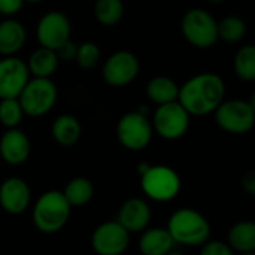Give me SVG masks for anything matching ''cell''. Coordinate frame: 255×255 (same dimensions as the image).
I'll use <instances>...</instances> for the list:
<instances>
[{
    "label": "cell",
    "mask_w": 255,
    "mask_h": 255,
    "mask_svg": "<svg viewBox=\"0 0 255 255\" xmlns=\"http://www.w3.org/2000/svg\"><path fill=\"white\" fill-rule=\"evenodd\" d=\"M209 1H212V3H223V1H227V0H209Z\"/></svg>",
    "instance_id": "34"
},
{
    "label": "cell",
    "mask_w": 255,
    "mask_h": 255,
    "mask_svg": "<svg viewBox=\"0 0 255 255\" xmlns=\"http://www.w3.org/2000/svg\"><path fill=\"white\" fill-rule=\"evenodd\" d=\"M178 94H179L178 84L167 76H155L146 85V96L157 106L176 102Z\"/></svg>",
    "instance_id": "22"
},
{
    "label": "cell",
    "mask_w": 255,
    "mask_h": 255,
    "mask_svg": "<svg viewBox=\"0 0 255 255\" xmlns=\"http://www.w3.org/2000/svg\"><path fill=\"white\" fill-rule=\"evenodd\" d=\"M76 63L79 64V67L88 70L97 66L99 60H100V48L97 43L94 42H84L78 46L76 49V57H75Z\"/></svg>",
    "instance_id": "28"
},
{
    "label": "cell",
    "mask_w": 255,
    "mask_h": 255,
    "mask_svg": "<svg viewBox=\"0 0 255 255\" xmlns=\"http://www.w3.org/2000/svg\"><path fill=\"white\" fill-rule=\"evenodd\" d=\"M94 16L99 24L105 27L117 25L124 16L123 0H96L94 1Z\"/></svg>",
    "instance_id": "24"
},
{
    "label": "cell",
    "mask_w": 255,
    "mask_h": 255,
    "mask_svg": "<svg viewBox=\"0 0 255 255\" xmlns=\"http://www.w3.org/2000/svg\"><path fill=\"white\" fill-rule=\"evenodd\" d=\"M24 112L18 99L0 100V124L6 128H16L22 121Z\"/></svg>",
    "instance_id": "27"
},
{
    "label": "cell",
    "mask_w": 255,
    "mask_h": 255,
    "mask_svg": "<svg viewBox=\"0 0 255 255\" xmlns=\"http://www.w3.org/2000/svg\"><path fill=\"white\" fill-rule=\"evenodd\" d=\"M31 152V143L28 136L16 128H7L0 137V160L9 166L24 164Z\"/></svg>",
    "instance_id": "16"
},
{
    "label": "cell",
    "mask_w": 255,
    "mask_h": 255,
    "mask_svg": "<svg viewBox=\"0 0 255 255\" xmlns=\"http://www.w3.org/2000/svg\"><path fill=\"white\" fill-rule=\"evenodd\" d=\"M82 134L81 123L70 114L58 115L51 126V136L60 146H73Z\"/></svg>",
    "instance_id": "19"
},
{
    "label": "cell",
    "mask_w": 255,
    "mask_h": 255,
    "mask_svg": "<svg viewBox=\"0 0 255 255\" xmlns=\"http://www.w3.org/2000/svg\"><path fill=\"white\" fill-rule=\"evenodd\" d=\"M24 1H28V3H39V1H42V0H24Z\"/></svg>",
    "instance_id": "35"
},
{
    "label": "cell",
    "mask_w": 255,
    "mask_h": 255,
    "mask_svg": "<svg viewBox=\"0 0 255 255\" xmlns=\"http://www.w3.org/2000/svg\"><path fill=\"white\" fill-rule=\"evenodd\" d=\"M72 206L66 200L63 191H45L34 203L31 220L34 227L45 235L58 233L69 221Z\"/></svg>",
    "instance_id": "3"
},
{
    "label": "cell",
    "mask_w": 255,
    "mask_h": 255,
    "mask_svg": "<svg viewBox=\"0 0 255 255\" xmlns=\"http://www.w3.org/2000/svg\"><path fill=\"white\" fill-rule=\"evenodd\" d=\"M166 255H185L182 254V253H179V251H175V250H172V251H169Z\"/></svg>",
    "instance_id": "33"
},
{
    "label": "cell",
    "mask_w": 255,
    "mask_h": 255,
    "mask_svg": "<svg viewBox=\"0 0 255 255\" xmlns=\"http://www.w3.org/2000/svg\"><path fill=\"white\" fill-rule=\"evenodd\" d=\"M24 0H0V15L3 16H13L22 9Z\"/></svg>",
    "instance_id": "30"
},
{
    "label": "cell",
    "mask_w": 255,
    "mask_h": 255,
    "mask_svg": "<svg viewBox=\"0 0 255 255\" xmlns=\"http://www.w3.org/2000/svg\"><path fill=\"white\" fill-rule=\"evenodd\" d=\"M200 255H235V251L221 241H208L202 245Z\"/></svg>",
    "instance_id": "29"
},
{
    "label": "cell",
    "mask_w": 255,
    "mask_h": 255,
    "mask_svg": "<svg viewBox=\"0 0 255 255\" xmlns=\"http://www.w3.org/2000/svg\"><path fill=\"white\" fill-rule=\"evenodd\" d=\"M58 63L60 58L54 49L40 46L31 52L27 61V67H28V73L33 78H51L57 72Z\"/></svg>",
    "instance_id": "20"
},
{
    "label": "cell",
    "mask_w": 255,
    "mask_h": 255,
    "mask_svg": "<svg viewBox=\"0 0 255 255\" xmlns=\"http://www.w3.org/2000/svg\"><path fill=\"white\" fill-rule=\"evenodd\" d=\"M235 73L239 79L251 82L255 79V46L244 45L235 55Z\"/></svg>",
    "instance_id": "25"
},
{
    "label": "cell",
    "mask_w": 255,
    "mask_h": 255,
    "mask_svg": "<svg viewBox=\"0 0 255 255\" xmlns=\"http://www.w3.org/2000/svg\"><path fill=\"white\" fill-rule=\"evenodd\" d=\"M181 31L190 45L199 49H208L218 40V21L208 10L193 7L184 13Z\"/></svg>",
    "instance_id": "4"
},
{
    "label": "cell",
    "mask_w": 255,
    "mask_h": 255,
    "mask_svg": "<svg viewBox=\"0 0 255 255\" xmlns=\"http://www.w3.org/2000/svg\"><path fill=\"white\" fill-rule=\"evenodd\" d=\"M151 217L152 212L149 203L140 197H131L120 206L115 221L120 223L131 235L142 233L145 229H148Z\"/></svg>",
    "instance_id": "15"
},
{
    "label": "cell",
    "mask_w": 255,
    "mask_h": 255,
    "mask_svg": "<svg viewBox=\"0 0 255 255\" xmlns=\"http://www.w3.org/2000/svg\"><path fill=\"white\" fill-rule=\"evenodd\" d=\"M214 114L217 126L230 134H245L253 130L255 124V106L253 100H223Z\"/></svg>",
    "instance_id": "8"
},
{
    "label": "cell",
    "mask_w": 255,
    "mask_h": 255,
    "mask_svg": "<svg viewBox=\"0 0 255 255\" xmlns=\"http://www.w3.org/2000/svg\"><path fill=\"white\" fill-rule=\"evenodd\" d=\"M140 188L143 194L158 203L173 200L181 191V178L178 172L169 166H149L140 175Z\"/></svg>",
    "instance_id": "6"
},
{
    "label": "cell",
    "mask_w": 255,
    "mask_h": 255,
    "mask_svg": "<svg viewBox=\"0 0 255 255\" xmlns=\"http://www.w3.org/2000/svg\"><path fill=\"white\" fill-rule=\"evenodd\" d=\"M190 117L191 115L179 105L178 100L160 105L152 115V130L166 140L181 139L188 131Z\"/></svg>",
    "instance_id": "9"
},
{
    "label": "cell",
    "mask_w": 255,
    "mask_h": 255,
    "mask_svg": "<svg viewBox=\"0 0 255 255\" xmlns=\"http://www.w3.org/2000/svg\"><path fill=\"white\" fill-rule=\"evenodd\" d=\"M247 34V22L236 15H229L218 22V39L236 43L241 42Z\"/></svg>",
    "instance_id": "26"
},
{
    "label": "cell",
    "mask_w": 255,
    "mask_h": 255,
    "mask_svg": "<svg viewBox=\"0 0 255 255\" xmlns=\"http://www.w3.org/2000/svg\"><path fill=\"white\" fill-rule=\"evenodd\" d=\"M31 202L30 185L22 178H7L0 184V206L6 214L21 215Z\"/></svg>",
    "instance_id": "14"
},
{
    "label": "cell",
    "mask_w": 255,
    "mask_h": 255,
    "mask_svg": "<svg viewBox=\"0 0 255 255\" xmlns=\"http://www.w3.org/2000/svg\"><path fill=\"white\" fill-rule=\"evenodd\" d=\"M63 194L72 208H81L93 200L94 185L88 178L76 176L66 184Z\"/></svg>",
    "instance_id": "23"
},
{
    "label": "cell",
    "mask_w": 255,
    "mask_h": 255,
    "mask_svg": "<svg viewBox=\"0 0 255 255\" xmlns=\"http://www.w3.org/2000/svg\"><path fill=\"white\" fill-rule=\"evenodd\" d=\"M72 25L69 18L60 10H49L40 16L36 25V39L40 46L57 51L70 40Z\"/></svg>",
    "instance_id": "11"
},
{
    "label": "cell",
    "mask_w": 255,
    "mask_h": 255,
    "mask_svg": "<svg viewBox=\"0 0 255 255\" xmlns=\"http://www.w3.org/2000/svg\"><path fill=\"white\" fill-rule=\"evenodd\" d=\"M241 255H255V253H245V254H241Z\"/></svg>",
    "instance_id": "36"
},
{
    "label": "cell",
    "mask_w": 255,
    "mask_h": 255,
    "mask_svg": "<svg viewBox=\"0 0 255 255\" xmlns=\"http://www.w3.org/2000/svg\"><path fill=\"white\" fill-rule=\"evenodd\" d=\"M130 245V233L117 221H106L91 235V247L97 255H123Z\"/></svg>",
    "instance_id": "12"
},
{
    "label": "cell",
    "mask_w": 255,
    "mask_h": 255,
    "mask_svg": "<svg viewBox=\"0 0 255 255\" xmlns=\"http://www.w3.org/2000/svg\"><path fill=\"white\" fill-rule=\"evenodd\" d=\"M140 72L139 58L130 51H117L108 57L102 75L109 87L121 88L131 84Z\"/></svg>",
    "instance_id": "10"
},
{
    "label": "cell",
    "mask_w": 255,
    "mask_h": 255,
    "mask_svg": "<svg viewBox=\"0 0 255 255\" xmlns=\"http://www.w3.org/2000/svg\"><path fill=\"white\" fill-rule=\"evenodd\" d=\"M166 230L175 245L202 247L211 239V224L208 218L193 208H182L173 212Z\"/></svg>",
    "instance_id": "2"
},
{
    "label": "cell",
    "mask_w": 255,
    "mask_h": 255,
    "mask_svg": "<svg viewBox=\"0 0 255 255\" xmlns=\"http://www.w3.org/2000/svg\"><path fill=\"white\" fill-rule=\"evenodd\" d=\"M226 99V84L217 73L205 72L190 78L179 87V105L194 117L214 114Z\"/></svg>",
    "instance_id": "1"
},
{
    "label": "cell",
    "mask_w": 255,
    "mask_h": 255,
    "mask_svg": "<svg viewBox=\"0 0 255 255\" xmlns=\"http://www.w3.org/2000/svg\"><path fill=\"white\" fill-rule=\"evenodd\" d=\"M152 124L143 109L124 114L117 124L118 142L128 151H142L152 140Z\"/></svg>",
    "instance_id": "7"
},
{
    "label": "cell",
    "mask_w": 255,
    "mask_h": 255,
    "mask_svg": "<svg viewBox=\"0 0 255 255\" xmlns=\"http://www.w3.org/2000/svg\"><path fill=\"white\" fill-rule=\"evenodd\" d=\"M28 79L30 73L24 60L15 55L3 57L0 60V100L18 99Z\"/></svg>",
    "instance_id": "13"
},
{
    "label": "cell",
    "mask_w": 255,
    "mask_h": 255,
    "mask_svg": "<svg viewBox=\"0 0 255 255\" xmlns=\"http://www.w3.org/2000/svg\"><path fill=\"white\" fill-rule=\"evenodd\" d=\"M175 247L166 229H145L139 239V251L142 255H166Z\"/></svg>",
    "instance_id": "18"
},
{
    "label": "cell",
    "mask_w": 255,
    "mask_h": 255,
    "mask_svg": "<svg viewBox=\"0 0 255 255\" xmlns=\"http://www.w3.org/2000/svg\"><path fill=\"white\" fill-rule=\"evenodd\" d=\"M25 27L13 18L0 21V55L12 57L19 52L25 43Z\"/></svg>",
    "instance_id": "17"
},
{
    "label": "cell",
    "mask_w": 255,
    "mask_h": 255,
    "mask_svg": "<svg viewBox=\"0 0 255 255\" xmlns=\"http://www.w3.org/2000/svg\"><path fill=\"white\" fill-rule=\"evenodd\" d=\"M227 245L239 253H255V224L253 221H239L227 233Z\"/></svg>",
    "instance_id": "21"
},
{
    "label": "cell",
    "mask_w": 255,
    "mask_h": 255,
    "mask_svg": "<svg viewBox=\"0 0 255 255\" xmlns=\"http://www.w3.org/2000/svg\"><path fill=\"white\" fill-rule=\"evenodd\" d=\"M241 184H242V188H244V190H245L248 194L254 196L255 194V172L254 170H248L247 173H244Z\"/></svg>",
    "instance_id": "32"
},
{
    "label": "cell",
    "mask_w": 255,
    "mask_h": 255,
    "mask_svg": "<svg viewBox=\"0 0 255 255\" xmlns=\"http://www.w3.org/2000/svg\"><path fill=\"white\" fill-rule=\"evenodd\" d=\"M76 49H78V46H76L72 40H67V42L63 43L55 52H57L58 58L66 60V61H72V60H75V57H76Z\"/></svg>",
    "instance_id": "31"
},
{
    "label": "cell",
    "mask_w": 255,
    "mask_h": 255,
    "mask_svg": "<svg viewBox=\"0 0 255 255\" xmlns=\"http://www.w3.org/2000/svg\"><path fill=\"white\" fill-rule=\"evenodd\" d=\"M58 99L57 85L51 78H30L18 96L24 115L37 118L46 115Z\"/></svg>",
    "instance_id": "5"
}]
</instances>
